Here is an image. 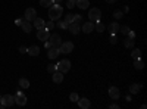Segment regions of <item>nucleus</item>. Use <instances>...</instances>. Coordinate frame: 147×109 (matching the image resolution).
<instances>
[{
    "label": "nucleus",
    "mask_w": 147,
    "mask_h": 109,
    "mask_svg": "<svg viewBox=\"0 0 147 109\" xmlns=\"http://www.w3.org/2000/svg\"><path fill=\"white\" fill-rule=\"evenodd\" d=\"M116 41H118L116 35H110V43H112V44H116Z\"/></svg>",
    "instance_id": "e433bc0d"
},
{
    "label": "nucleus",
    "mask_w": 147,
    "mask_h": 109,
    "mask_svg": "<svg viewBox=\"0 0 147 109\" xmlns=\"http://www.w3.org/2000/svg\"><path fill=\"white\" fill-rule=\"evenodd\" d=\"M124 44H125V47H128V49H131V47H134V39H125V41H124Z\"/></svg>",
    "instance_id": "c85d7f7f"
},
{
    "label": "nucleus",
    "mask_w": 147,
    "mask_h": 109,
    "mask_svg": "<svg viewBox=\"0 0 147 109\" xmlns=\"http://www.w3.org/2000/svg\"><path fill=\"white\" fill-rule=\"evenodd\" d=\"M19 27L22 28V31H24V32H31V30H32V25H31V22H28V21H25V19L22 21V24H21Z\"/></svg>",
    "instance_id": "f3484780"
},
{
    "label": "nucleus",
    "mask_w": 147,
    "mask_h": 109,
    "mask_svg": "<svg viewBox=\"0 0 147 109\" xmlns=\"http://www.w3.org/2000/svg\"><path fill=\"white\" fill-rule=\"evenodd\" d=\"M78 99H80V96L77 93H71V96H69V100L71 102H78Z\"/></svg>",
    "instance_id": "2f4dec72"
},
{
    "label": "nucleus",
    "mask_w": 147,
    "mask_h": 109,
    "mask_svg": "<svg viewBox=\"0 0 147 109\" xmlns=\"http://www.w3.org/2000/svg\"><path fill=\"white\" fill-rule=\"evenodd\" d=\"M71 69V62L68 59H63V60H60V62L57 64V71H60V72H68Z\"/></svg>",
    "instance_id": "39448f33"
},
{
    "label": "nucleus",
    "mask_w": 147,
    "mask_h": 109,
    "mask_svg": "<svg viewBox=\"0 0 147 109\" xmlns=\"http://www.w3.org/2000/svg\"><path fill=\"white\" fill-rule=\"evenodd\" d=\"M72 50H74V43H72V41H63V43H60V46H59V52H60V53L68 55V53H71Z\"/></svg>",
    "instance_id": "7ed1b4c3"
},
{
    "label": "nucleus",
    "mask_w": 147,
    "mask_h": 109,
    "mask_svg": "<svg viewBox=\"0 0 147 109\" xmlns=\"http://www.w3.org/2000/svg\"><path fill=\"white\" fill-rule=\"evenodd\" d=\"M72 2H77V0H72Z\"/></svg>",
    "instance_id": "de8ad7c7"
},
{
    "label": "nucleus",
    "mask_w": 147,
    "mask_h": 109,
    "mask_svg": "<svg viewBox=\"0 0 147 109\" xmlns=\"http://www.w3.org/2000/svg\"><path fill=\"white\" fill-rule=\"evenodd\" d=\"M131 56H132L134 59H141V50H140V49H134V50L131 52Z\"/></svg>",
    "instance_id": "a878e982"
},
{
    "label": "nucleus",
    "mask_w": 147,
    "mask_h": 109,
    "mask_svg": "<svg viewBox=\"0 0 147 109\" xmlns=\"http://www.w3.org/2000/svg\"><path fill=\"white\" fill-rule=\"evenodd\" d=\"M13 97H15V103H16L18 106H24V105L27 103V97H25V94H24L21 90H19V91H16V94L13 96Z\"/></svg>",
    "instance_id": "423d86ee"
},
{
    "label": "nucleus",
    "mask_w": 147,
    "mask_h": 109,
    "mask_svg": "<svg viewBox=\"0 0 147 109\" xmlns=\"http://www.w3.org/2000/svg\"><path fill=\"white\" fill-rule=\"evenodd\" d=\"M113 16H115V19H121L122 16H124V14H122L121 10H116L115 14H113Z\"/></svg>",
    "instance_id": "72a5a7b5"
},
{
    "label": "nucleus",
    "mask_w": 147,
    "mask_h": 109,
    "mask_svg": "<svg viewBox=\"0 0 147 109\" xmlns=\"http://www.w3.org/2000/svg\"><path fill=\"white\" fill-rule=\"evenodd\" d=\"M52 80H53L56 84L62 83V81H63V72H60V71H55L53 74H52Z\"/></svg>",
    "instance_id": "9b49d317"
},
{
    "label": "nucleus",
    "mask_w": 147,
    "mask_h": 109,
    "mask_svg": "<svg viewBox=\"0 0 147 109\" xmlns=\"http://www.w3.org/2000/svg\"><path fill=\"white\" fill-rule=\"evenodd\" d=\"M19 86H21L22 89H28V87H30V81H28L27 78H21V80H19Z\"/></svg>",
    "instance_id": "393cba45"
},
{
    "label": "nucleus",
    "mask_w": 147,
    "mask_h": 109,
    "mask_svg": "<svg viewBox=\"0 0 147 109\" xmlns=\"http://www.w3.org/2000/svg\"><path fill=\"white\" fill-rule=\"evenodd\" d=\"M44 28H46L47 31H52V30L55 28V22H53V21H49V22H46V25H44Z\"/></svg>",
    "instance_id": "c756f323"
},
{
    "label": "nucleus",
    "mask_w": 147,
    "mask_h": 109,
    "mask_svg": "<svg viewBox=\"0 0 147 109\" xmlns=\"http://www.w3.org/2000/svg\"><path fill=\"white\" fill-rule=\"evenodd\" d=\"M141 89V84H131L129 86V93L131 94H137Z\"/></svg>",
    "instance_id": "4be33fe9"
},
{
    "label": "nucleus",
    "mask_w": 147,
    "mask_h": 109,
    "mask_svg": "<svg viewBox=\"0 0 147 109\" xmlns=\"http://www.w3.org/2000/svg\"><path fill=\"white\" fill-rule=\"evenodd\" d=\"M22 21H24V19H16V21H15V24H16V25H21Z\"/></svg>",
    "instance_id": "a19ab883"
},
{
    "label": "nucleus",
    "mask_w": 147,
    "mask_h": 109,
    "mask_svg": "<svg viewBox=\"0 0 147 109\" xmlns=\"http://www.w3.org/2000/svg\"><path fill=\"white\" fill-rule=\"evenodd\" d=\"M55 71H57V65H56V64H49V65H47V72L53 74Z\"/></svg>",
    "instance_id": "cd10ccee"
},
{
    "label": "nucleus",
    "mask_w": 147,
    "mask_h": 109,
    "mask_svg": "<svg viewBox=\"0 0 147 109\" xmlns=\"http://www.w3.org/2000/svg\"><path fill=\"white\" fill-rule=\"evenodd\" d=\"M68 30H69V32L74 34V35L78 34V32H80V24H78V22H71L69 25H68Z\"/></svg>",
    "instance_id": "ddd939ff"
},
{
    "label": "nucleus",
    "mask_w": 147,
    "mask_h": 109,
    "mask_svg": "<svg viewBox=\"0 0 147 109\" xmlns=\"http://www.w3.org/2000/svg\"><path fill=\"white\" fill-rule=\"evenodd\" d=\"M27 53L31 55V56H38V53H40V47H38V46H31V47H28Z\"/></svg>",
    "instance_id": "6ab92c4d"
},
{
    "label": "nucleus",
    "mask_w": 147,
    "mask_h": 109,
    "mask_svg": "<svg viewBox=\"0 0 147 109\" xmlns=\"http://www.w3.org/2000/svg\"><path fill=\"white\" fill-rule=\"evenodd\" d=\"M88 5H90L88 0H77L75 2V6H78L80 9H88Z\"/></svg>",
    "instance_id": "aec40b11"
},
{
    "label": "nucleus",
    "mask_w": 147,
    "mask_h": 109,
    "mask_svg": "<svg viewBox=\"0 0 147 109\" xmlns=\"http://www.w3.org/2000/svg\"><path fill=\"white\" fill-rule=\"evenodd\" d=\"M49 37H50V31H47L46 28H41V30L37 31V39L38 40L46 41V40H49Z\"/></svg>",
    "instance_id": "1a4fd4ad"
},
{
    "label": "nucleus",
    "mask_w": 147,
    "mask_h": 109,
    "mask_svg": "<svg viewBox=\"0 0 147 109\" xmlns=\"http://www.w3.org/2000/svg\"><path fill=\"white\" fill-rule=\"evenodd\" d=\"M81 21H82V16L81 15H74V22H78L80 24Z\"/></svg>",
    "instance_id": "f704fd0d"
},
{
    "label": "nucleus",
    "mask_w": 147,
    "mask_h": 109,
    "mask_svg": "<svg viewBox=\"0 0 147 109\" xmlns=\"http://www.w3.org/2000/svg\"><path fill=\"white\" fill-rule=\"evenodd\" d=\"M65 22L68 24V25H69L71 22H74V14H68V15L65 16Z\"/></svg>",
    "instance_id": "7c9ffc66"
},
{
    "label": "nucleus",
    "mask_w": 147,
    "mask_h": 109,
    "mask_svg": "<svg viewBox=\"0 0 147 109\" xmlns=\"http://www.w3.org/2000/svg\"><path fill=\"white\" fill-rule=\"evenodd\" d=\"M127 35H128L129 39H136V32H134V31H131V30L128 31V34H127Z\"/></svg>",
    "instance_id": "c9c22d12"
},
{
    "label": "nucleus",
    "mask_w": 147,
    "mask_h": 109,
    "mask_svg": "<svg viewBox=\"0 0 147 109\" xmlns=\"http://www.w3.org/2000/svg\"><path fill=\"white\" fill-rule=\"evenodd\" d=\"M27 50H28V47H25V46H21L19 47V52L21 53H27Z\"/></svg>",
    "instance_id": "4c0bfd02"
},
{
    "label": "nucleus",
    "mask_w": 147,
    "mask_h": 109,
    "mask_svg": "<svg viewBox=\"0 0 147 109\" xmlns=\"http://www.w3.org/2000/svg\"><path fill=\"white\" fill-rule=\"evenodd\" d=\"M119 31L124 34V35H127L128 34V31H129V27H127V25H124V27H119Z\"/></svg>",
    "instance_id": "473e14b6"
},
{
    "label": "nucleus",
    "mask_w": 147,
    "mask_h": 109,
    "mask_svg": "<svg viewBox=\"0 0 147 109\" xmlns=\"http://www.w3.org/2000/svg\"><path fill=\"white\" fill-rule=\"evenodd\" d=\"M3 108H5V106L2 105V102H0V109H3Z\"/></svg>",
    "instance_id": "c03bdc74"
},
{
    "label": "nucleus",
    "mask_w": 147,
    "mask_h": 109,
    "mask_svg": "<svg viewBox=\"0 0 147 109\" xmlns=\"http://www.w3.org/2000/svg\"><path fill=\"white\" fill-rule=\"evenodd\" d=\"M78 106L81 109H88L90 108V100L87 97H81V99H78Z\"/></svg>",
    "instance_id": "dca6fc26"
},
{
    "label": "nucleus",
    "mask_w": 147,
    "mask_h": 109,
    "mask_svg": "<svg viewBox=\"0 0 147 109\" xmlns=\"http://www.w3.org/2000/svg\"><path fill=\"white\" fill-rule=\"evenodd\" d=\"M44 46H46V49H49V47H52V44L49 43V40H46V41H44Z\"/></svg>",
    "instance_id": "ea45409f"
},
{
    "label": "nucleus",
    "mask_w": 147,
    "mask_h": 109,
    "mask_svg": "<svg viewBox=\"0 0 147 109\" xmlns=\"http://www.w3.org/2000/svg\"><path fill=\"white\" fill-rule=\"evenodd\" d=\"M40 5L43 7H50L52 5H55V0H40Z\"/></svg>",
    "instance_id": "b1692460"
},
{
    "label": "nucleus",
    "mask_w": 147,
    "mask_h": 109,
    "mask_svg": "<svg viewBox=\"0 0 147 109\" xmlns=\"http://www.w3.org/2000/svg\"><path fill=\"white\" fill-rule=\"evenodd\" d=\"M59 2H62V0H55V3H59Z\"/></svg>",
    "instance_id": "a18cd8bd"
},
{
    "label": "nucleus",
    "mask_w": 147,
    "mask_h": 109,
    "mask_svg": "<svg viewBox=\"0 0 147 109\" xmlns=\"http://www.w3.org/2000/svg\"><path fill=\"white\" fill-rule=\"evenodd\" d=\"M134 68L136 69H143L144 68V64L141 59H134Z\"/></svg>",
    "instance_id": "5701e85b"
},
{
    "label": "nucleus",
    "mask_w": 147,
    "mask_h": 109,
    "mask_svg": "<svg viewBox=\"0 0 147 109\" xmlns=\"http://www.w3.org/2000/svg\"><path fill=\"white\" fill-rule=\"evenodd\" d=\"M94 30H96V31H99V32H103V31L106 30V27H105V24H103V22L97 21V22H94Z\"/></svg>",
    "instance_id": "412c9836"
},
{
    "label": "nucleus",
    "mask_w": 147,
    "mask_h": 109,
    "mask_svg": "<svg viewBox=\"0 0 147 109\" xmlns=\"http://www.w3.org/2000/svg\"><path fill=\"white\" fill-rule=\"evenodd\" d=\"M85 34H90L93 30H94V22H91V21H88V22H85L84 25H82V28H81Z\"/></svg>",
    "instance_id": "4468645a"
},
{
    "label": "nucleus",
    "mask_w": 147,
    "mask_h": 109,
    "mask_svg": "<svg viewBox=\"0 0 147 109\" xmlns=\"http://www.w3.org/2000/svg\"><path fill=\"white\" fill-rule=\"evenodd\" d=\"M56 25H57V28H60V30H68V24H66L65 21H59V19H57Z\"/></svg>",
    "instance_id": "bb28decb"
},
{
    "label": "nucleus",
    "mask_w": 147,
    "mask_h": 109,
    "mask_svg": "<svg viewBox=\"0 0 147 109\" xmlns=\"http://www.w3.org/2000/svg\"><path fill=\"white\" fill-rule=\"evenodd\" d=\"M0 100H2V94H0Z\"/></svg>",
    "instance_id": "49530a36"
},
{
    "label": "nucleus",
    "mask_w": 147,
    "mask_h": 109,
    "mask_svg": "<svg viewBox=\"0 0 147 109\" xmlns=\"http://www.w3.org/2000/svg\"><path fill=\"white\" fill-rule=\"evenodd\" d=\"M110 108H112V109H116V108H119L116 103H112V105H110Z\"/></svg>",
    "instance_id": "79ce46f5"
},
{
    "label": "nucleus",
    "mask_w": 147,
    "mask_h": 109,
    "mask_svg": "<svg viewBox=\"0 0 147 109\" xmlns=\"http://www.w3.org/2000/svg\"><path fill=\"white\" fill-rule=\"evenodd\" d=\"M49 43H50L53 47H59L60 43H62V39H60L59 34H52L50 37H49Z\"/></svg>",
    "instance_id": "6e6552de"
},
{
    "label": "nucleus",
    "mask_w": 147,
    "mask_h": 109,
    "mask_svg": "<svg viewBox=\"0 0 147 109\" xmlns=\"http://www.w3.org/2000/svg\"><path fill=\"white\" fill-rule=\"evenodd\" d=\"M35 16H37V12H35V9H34V7H28V9L25 10V15H24V19L28 21V22H31V21H34V19H35Z\"/></svg>",
    "instance_id": "0eeeda50"
},
{
    "label": "nucleus",
    "mask_w": 147,
    "mask_h": 109,
    "mask_svg": "<svg viewBox=\"0 0 147 109\" xmlns=\"http://www.w3.org/2000/svg\"><path fill=\"white\" fill-rule=\"evenodd\" d=\"M2 105L5 106V108H10L12 105L15 103V97L12 94H5V96H2Z\"/></svg>",
    "instance_id": "20e7f679"
},
{
    "label": "nucleus",
    "mask_w": 147,
    "mask_h": 109,
    "mask_svg": "<svg viewBox=\"0 0 147 109\" xmlns=\"http://www.w3.org/2000/svg\"><path fill=\"white\" fill-rule=\"evenodd\" d=\"M106 3H116V0H106Z\"/></svg>",
    "instance_id": "37998d69"
},
{
    "label": "nucleus",
    "mask_w": 147,
    "mask_h": 109,
    "mask_svg": "<svg viewBox=\"0 0 147 109\" xmlns=\"http://www.w3.org/2000/svg\"><path fill=\"white\" fill-rule=\"evenodd\" d=\"M60 55V52H59V47H49V52H47V56H49V59H56L57 56Z\"/></svg>",
    "instance_id": "9d476101"
},
{
    "label": "nucleus",
    "mask_w": 147,
    "mask_h": 109,
    "mask_svg": "<svg viewBox=\"0 0 147 109\" xmlns=\"http://www.w3.org/2000/svg\"><path fill=\"white\" fill-rule=\"evenodd\" d=\"M119 24L118 22H112L110 24V25L107 27V30H109V32H110V35H116V32L119 31Z\"/></svg>",
    "instance_id": "2eb2a0df"
},
{
    "label": "nucleus",
    "mask_w": 147,
    "mask_h": 109,
    "mask_svg": "<svg viewBox=\"0 0 147 109\" xmlns=\"http://www.w3.org/2000/svg\"><path fill=\"white\" fill-rule=\"evenodd\" d=\"M109 96H110V99H113V100L119 99V96H121L119 89H118V87H110V89H109Z\"/></svg>",
    "instance_id": "f8f14e48"
},
{
    "label": "nucleus",
    "mask_w": 147,
    "mask_h": 109,
    "mask_svg": "<svg viewBox=\"0 0 147 109\" xmlns=\"http://www.w3.org/2000/svg\"><path fill=\"white\" fill-rule=\"evenodd\" d=\"M62 15H63V7L60 5L55 3V5H52L50 7H49V18H50V21L55 22V21L62 18Z\"/></svg>",
    "instance_id": "f257e3e1"
},
{
    "label": "nucleus",
    "mask_w": 147,
    "mask_h": 109,
    "mask_svg": "<svg viewBox=\"0 0 147 109\" xmlns=\"http://www.w3.org/2000/svg\"><path fill=\"white\" fill-rule=\"evenodd\" d=\"M74 6H75V2H72V0H68V7L72 9Z\"/></svg>",
    "instance_id": "58836bf2"
},
{
    "label": "nucleus",
    "mask_w": 147,
    "mask_h": 109,
    "mask_svg": "<svg viewBox=\"0 0 147 109\" xmlns=\"http://www.w3.org/2000/svg\"><path fill=\"white\" fill-rule=\"evenodd\" d=\"M44 25H46L44 19H41V18H37V16H35V19H34V28H37V30H41V28H44Z\"/></svg>",
    "instance_id": "a211bd4d"
},
{
    "label": "nucleus",
    "mask_w": 147,
    "mask_h": 109,
    "mask_svg": "<svg viewBox=\"0 0 147 109\" xmlns=\"http://www.w3.org/2000/svg\"><path fill=\"white\" fill-rule=\"evenodd\" d=\"M100 16H102V10L99 7H93L90 9L88 12V18L91 22H97V21H100Z\"/></svg>",
    "instance_id": "f03ea898"
}]
</instances>
